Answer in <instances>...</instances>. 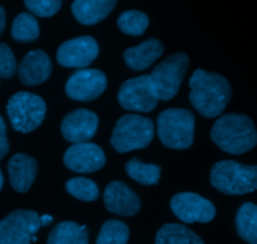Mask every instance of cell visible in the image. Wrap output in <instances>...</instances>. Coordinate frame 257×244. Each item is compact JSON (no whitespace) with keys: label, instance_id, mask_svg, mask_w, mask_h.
Listing matches in <instances>:
<instances>
[{"label":"cell","instance_id":"1","mask_svg":"<svg viewBox=\"0 0 257 244\" xmlns=\"http://www.w3.org/2000/svg\"><path fill=\"white\" fill-rule=\"evenodd\" d=\"M190 100L196 110L205 118L221 115L232 95L231 85L217 73L195 70L190 79Z\"/></svg>","mask_w":257,"mask_h":244},{"label":"cell","instance_id":"2","mask_svg":"<svg viewBox=\"0 0 257 244\" xmlns=\"http://www.w3.org/2000/svg\"><path fill=\"white\" fill-rule=\"evenodd\" d=\"M211 138L223 152L241 155L257 145V129L247 115L228 113L216 120Z\"/></svg>","mask_w":257,"mask_h":244},{"label":"cell","instance_id":"3","mask_svg":"<svg viewBox=\"0 0 257 244\" xmlns=\"http://www.w3.org/2000/svg\"><path fill=\"white\" fill-rule=\"evenodd\" d=\"M211 184L228 195H243L257 190V165L235 160H220L211 169Z\"/></svg>","mask_w":257,"mask_h":244},{"label":"cell","instance_id":"4","mask_svg":"<svg viewBox=\"0 0 257 244\" xmlns=\"http://www.w3.org/2000/svg\"><path fill=\"white\" fill-rule=\"evenodd\" d=\"M195 115L188 109L171 108L158 115L157 132L161 142L171 149H187L193 143Z\"/></svg>","mask_w":257,"mask_h":244},{"label":"cell","instance_id":"5","mask_svg":"<svg viewBox=\"0 0 257 244\" xmlns=\"http://www.w3.org/2000/svg\"><path fill=\"white\" fill-rule=\"evenodd\" d=\"M155 137V124L150 118L127 114L119 118L113 129L110 144L118 153L147 148Z\"/></svg>","mask_w":257,"mask_h":244},{"label":"cell","instance_id":"6","mask_svg":"<svg viewBox=\"0 0 257 244\" xmlns=\"http://www.w3.org/2000/svg\"><path fill=\"white\" fill-rule=\"evenodd\" d=\"M7 113L14 130L30 133L44 120L47 104L39 95L29 92H18L8 102Z\"/></svg>","mask_w":257,"mask_h":244},{"label":"cell","instance_id":"7","mask_svg":"<svg viewBox=\"0 0 257 244\" xmlns=\"http://www.w3.org/2000/svg\"><path fill=\"white\" fill-rule=\"evenodd\" d=\"M190 59L185 53H176L161 62L151 73V78L161 100H171L178 93L188 69Z\"/></svg>","mask_w":257,"mask_h":244},{"label":"cell","instance_id":"8","mask_svg":"<svg viewBox=\"0 0 257 244\" xmlns=\"http://www.w3.org/2000/svg\"><path fill=\"white\" fill-rule=\"evenodd\" d=\"M158 100L160 98L151 75H140L125 80L118 92L119 104L132 112H152L157 107Z\"/></svg>","mask_w":257,"mask_h":244},{"label":"cell","instance_id":"9","mask_svg":"<svg viewBox=\"0 0 257 244\" xmlns=\"http://www.w3.org/2000/svg\"><path fill=\"white\" fill-rule=\"evenodd\" d=\"M40 228L42 223L37 212L13 210L0 220V244H30Z\"/></svg>","mask_w":257,"mask_h":244},{"label":"cell","instance_id":"10","mask_svg":"<svg viewBox=\"0 0 257 244\" xmlns=\"http://www.w3.org/2000/svg\"><path fill=\"white\" fill-rule=\"evenodd\" d=\"M108 80L104 73L98 69H78L65 84V93L73 100L90 102L97 99L107 89Z\"/></svg>","mask_w":257,"mask_h":244},{"label":"cell","instance_id":"11","mask_svg":"<svg viewBox=\"0 0 257 244\" xmlns=\"http://www.w3.org/2000/svg\"><path fill=\"white\" fill-rule=\"evenodd\" d=\"M171 209L182 222L208 223L215 218L216 208L206 198L196 193L182 192L171 199Z\"/></svg>","mask_w":257,"mask_h":244},{"label":"cell","instance_id":"12","mask_svg":"<svg viewBox=\"0 0 257 244\" xmlns=\"http://www.w3.org/2000/svg\"><path fill=\"white\" fill-rule=\"evenodd\" d=\"M99 54L97 40L89 35L78 37L63 43L57 52V60L62 67L84 69Z\"/></svg>","mask_w":257,"mask_h":244},{"label":"cell","instance_id":"13","mask_svg":"<svg viewBox=\"0 0 257 244\" xmlns=\"http://www.w3.org/2000/svg\"><path fill=\"white\" fill-rule=\"evenodd\" d=\"M64 164L77 173H94L105 164L104 152L94 143H77L67 149Z\"/></svg>","mask_w":257,"mask_h":244},{"label":"cell","instance_id":"14","mask_svg":"<svg viewBox=\"0 0 257 244\" xmlns=\"http://www.w3.org/2000/svg\"><path fill=\"white\" fill-rule=\"evenodd\" d=\"M99 119L88 109H77L68 113L62 120L60 130L65 140L70 143H85L95 135Z\"/></svg>","mask_w":257,"mask_h":244},{"label":"cell","instance_id":"15","mask_svg":"<svg viewBox=\"0 0 257 244\" xmlns=\"http://www.w3.org/2000/svg\"><path fill=\"white\" fill-rule=\"evenodd\" d=\"M104 205L107 210L114 214L131 217L140 212L141 199L125 183L114 180L104 190Z\"/></svg>","mask_w":257,"mask_h":244},{"label":"cell","instance_id":"16","mask_svg":"<svg viewBox=\"0 0 257 244\" xmlns=\"http://www.w3.org/2000/svg\"><path fill=\"white\" fill-rule=\"evenodd\" d=\"M53 70L49 57L43 50H32L20 62L18 68V77L20 82L28 87L39 85L48 80Z\"/></svg>","mask_w":257,"mask_h":244},{"label":"cell","instance_id":"17","mask_svg":"<svg viewBox=\"0 0 257 244\" xmlns=\"http://www.w3.org/2000/svg\"><path fill=\"white\" fill-rule=\"evenodd\" d=\"M10 185L19 193H27L32 188L38 174V163L25 153H17L8 163Z\"/></svg>","mask_w":257,"mask_h":244},{"label":"cell","instance_id":"18","mask_svg":"<svg viewBox=\"0 0 257 244\" xmlns=\"http://www.w3.org/2000/svg\"><path fill=\"white\" fill-rule=\"evenodd\" d=\"M162 54V43L155 38H150L137 47L128 48L123 57H124L125 64L128 68L135 72H141L152 65Z\"/></svg>","mask_w":257,"mask_h":244},{"label":"cell","instance_id":"19","mask_svg":"<svg viewBox=\"0 0 257 244\" xmlns=\"http://www.w3.org/2000/svg\"><path fill=\"white\" fill-rule=\"evenodd\" d=\"M117 0H74L72 12L75 19L84 25H94L102 22L114 9Z\"/></svg>","mask_w":257,"mask_h":244},{"label":"cell","instance_id":"20","mask_svg":"<svg viewBox=\"0 0 257 244\" xmlns=\"http://www.w3.org/2000/svg\"><path fill=\"white\" fill-rule=\"evenodd\" d=\"M87 227L74 222H62L55 225L48 235L47 244H88Z\"/></svg>","mask_w":257,"mask_h":244},{"label":"cell","instance_id":"21","mask_svg":"<svg viewBox=\"0 0 257 244\" xmlns=\"http://www.w3.org/2000/svg\"><path fill=\"white\" fill-rule=\"evenodd\" d=\"M236 229L238 235L250 244H257V205L243 203L236 214Z\"/></svg>","mask_w":257,"mask_h":244},{"label":"cell","instance_id":"22","mask_svg":"<svg viewBox=\"0 0 257 244\" xmlns=\"http://www.w3.org/2000/svg\"><path fill=\"white\" fill-rule=\"evenodd\" d=\"M156 244H205L193 230L182 224H165L156 235Z\"/></svg>","mask_w":257,"mask_h":244},{"label":"cell","instance_id":"23","mask_svg":"<svg viewBox=\"0 0 257 244\" xmlns=\"http://www.w3.org/2000/svg\"><path fill=\"white\" fill-rule=\"evenodd\" d=\"M125 172L140 184L155 185L160 180L162 168L157 164H146L138 158H132L125 164Z\"/></svg>","mask_w":257,"mask_h":244},{"label":"cell","instance_id":"24","mask_svg":"<svg viewBox=\"0 0 257 244\" xmlns=\"http://www.w3.org/2000/svg\"><path fill=\"white\" fill-rule=\"evenodd\" d=\"M40 34L37 18L29 13H20L14 19L12 27V35L17 42L32 43L38 39Z\"/></svg>","mask_w":257,"mask_h":244},{"label":"cell","instance_id":"25","mask_svg":"<svg viewBox=\"0 0 257 244\" xmlns=\"http://www.w3.org/2000/svg\"><path fill=\"white\" fill-rule=\"evenodd\" d=\"M117 24L124 34L141 37L145 34L146 29L148 28L150 19L145 13L140 10H127L119 15Z\"/></svg>","mask_w":257,"mask_h":244},{"label":"cell","instance_id":"26","mask_svg":"<svg viewBox=\"0 0 257 244\" xmlns=\"http://www.w3.org/2000/svg\"><path fill=\"white\" fill-rule=\"evenodd\" d=\"M130 238V228L124 222L109 219L102 225L97 244H127Z\"/></svg>","mask_w":257,"mask_h":244},{"label":"cell","instance_id":"27","mask_svg":"<svg viewBox=\"0 0 257 244\" xmlns=\"http://www.w3.org/2000/svg\"><path fill=\"white\" fill-rule=\"evenodd\" d=\"M65 189L70 195L83 202H94L99 197V188L97 183L84 177L69 179L65 183Z\"/></svg>","mask_w":257,"mask_h":244},{"label":"cell","instance_id":"28","mask_svg":"<svg viewBox=\"0 0 257 244\" xmlns=\"http://www.w3.org/2000/svg\"><path fill=\"white\" fill-rule=\"evenodd\" d=\"M62 3L63 0H24L28 10L40 18H49L57 14Z\"/></svg>","mask_w":257,"mask_h":244},{"label":"cell","instance_id":"29","mask_svg":"<svg viewBox=\"0 0 257 244\" xmlns=\"http://www.w3.org/2000/svg\"><path fill=\"white\" fill-rule=\"evenodd\" d=\"M17 60L14 53L5 43H0V78L10 79L17 73Z\"/></svg>","mask_w":257,"mask_h":244},{"label":"cell","instance_id":"30","mask_svg":"<svg viewBox=\"0 0 257 244\" xmlns=\"http://www.w3.org/2000/svg\"><path fill=\"white\" fill-rule=\"evenodd\" d=\"M8 152H9V142L7 135V125L0 115V160L8 154Z\"/></svg>","mask_w":257,"mask_h":244},{"label":"cell","instance_id":"31","mask_svg":"<svg viewBox=\"0 0 257 244\" xmlns=\"http://www.w3.org/2000/svg\"><path fill=\"white\" fill-rule=\"evenodd\" d=\"M4 28H5V10L4 8L0 7V35H2V33L4 32Z\"/></svg>","mask_w":257,"mask_h":244},{"label":"cell","instance_id":"32","mask_svg":"<svg viewBox=\"0 0 257 244\" xmlns=\"http://www.w3.org/2000/svg\"><path fill=\"white\" fill-rule=\"evenodd\" d=\"M52 220H53L52 215L44 214L40 217V223H42V227H47V225H49L50 223H52Z\"/></svg>","mask_w":257,"mask_h":244},{"label":"cell","instance_id":"33","mask_svg":"<svg viewBox=\"0 0 257 244\" xmlns=\"http://www.w3.org/2000/svg\"><path fill=\"white\" fill-rule=\"evenodd\" d=\"M3 184H4V178H3V173L2 170H0V190H2Z\"/></svg>","mask_w":257,"mask_h":244}]
</instances>
